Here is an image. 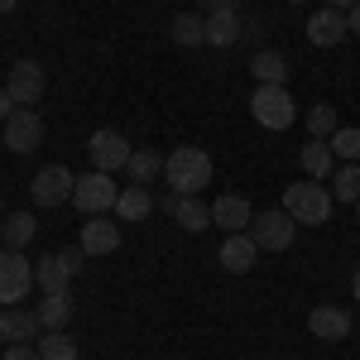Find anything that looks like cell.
Wrapping results in <instances>:
<instances>
[{"label":"cell","mask_w":360,"mask_h":360,"mask_svg":"<svg viewBox=\"0 0 360 360\" xmlns=\"http://www.w3.org/2000/svg\"><path fill=\"white\" fill-rule=\"evenodd\" d=\"M86 154H91V164L101 168V173H115V168L130 164V139L120 135V130H91V139H86Z\"/></svg>","instance_id":"cell-11"},{"label":"cell","mask_w":360,"mask_h":360,"mask_svg":"<svg viewBox=\"0 0 360 360\" xmlns=\"http://www.w3.org/2000/svg\"><path fill=\"white\" fill-rule=\"evenodd\" d=\"M250 236H255V245L259 250H288L293 245V236H298V221L288 217V212H255V221H250Z\"/></svg>","instance_id":"cell-9"},{"label":"cell","mask_w":360,"mask_h":360,"mask_svg":"<svg viewBox=\"0 0 360 360\" xmlns=\"http://www.w3.org/2000/svg\"><path fill=\"white\" fill-rule=\"evenodd\" d=\"M34 231H39V221H34L29 212H15V217L0 221V240H5V250H25L29 240H34Z\"/></svg>","instance_id":"cell-24"},{"label":"cell","mask_w":360,"mask_h":360,"mask_svg":"<svg viewBox=\"0 0 360 360\" xmlns=\"http://www.w3.org/2000/svg\"><path fill=\"white\" fill-rule=\"evenodd\" d=\"M298 164H303V173L312 178V183H327L336 173V154L327 139H312V144H303V154H298Z\"/></svg>","instance_id":"cell-20"},{"label":"cell","mask_w":360,"mask_h":360,"mask_svg":"<svg viewBox=\"0 0 360 360\" xmlns=\"http://www.w3.org/2000/svg\"><path fill=\"white\" fill-rule=\"evenodd\" d=\"M168 39H173L178 49H197V44H207V15H197V10L178 15V20L168 25Z\"/></svg>","instance_id":"cell-23"},{"label":"cell","mask_w":360,"mask_h":360,"mask_svg":"<svg viewBox=\"0 0 360 360\" xmlns=\"http://www.w3.org/2000/svg\"><path fill=\"white\" fill-rule=\"evenodd\" d=\"M0 207H5V197H0Z\"/></svg>","instance_id":"cell-41"},{"label":"cell","mask_w":360,"mask_h":360,"mask_svg":"<svg viewBox=\"0 0 360 360\" xmlns=\"http://www.w3.org/2000/svg\"><path fill=\"white\" fill-rule=\"evenodd\" d=\"M29 288H34V264L20 250H0V307H20Z\"/></svg>","instance_id":"cell-6"},{"label":"cell","mask_w":360,"mask_h":360,"mask_svg":"<svg viewBox=\"0 0 360 360\" xmlns=\"http://www.w3.org/2000/svg\"><path fill=\"white\" fill-rule=\"evenodd\" d=\"M255 255H259V245H255V236L250 231H236V236H226L221 240V269H231V274H250L255 269Z\"/></svg>","instance_id":"cell-16"},{"label":"cell","mask_w":360,"mask_h":360,"mask_svg":"<svg viewBox=\"0 0 360 360\" xmlns=\"http://www.w3.org/2000/svg\"><path fill=\"white\" fill-rule=\"evenodd\" d=\"M10 10H15V0H0V15H10Z\"/></svg>","instance_id":"cell-38"},{"label":"cell","mask_w":360,"mask_h":360,"mask_svg":"<svg viewBox=\"0 0 360 360\" xmlns=\"http://www.w3.org/2000/svg\"><path fill=\"white\" fill-rule=\"evenodd\" d=\"M5 360H44V356H39V346H25V341H15V346H5Z\"/></svg>","instance_id":"cell-31"},{"label":"cell","mask_w":360,"mask_h":360,"mask_svg":"<svg viewBox=\"0 0 360 360\" xmlns=\"http://www.w3.org/2000/svg\"><path fill=\"white\" fill-rule=\"evenodd\" d=\"M288 5H303V0H288Z\"/></svg>","instance_id":"cell-40"},{"label":"cell","mask_w":360,"mask_h":360,"mask_svg":"<svg viewBox=\"0 0 360 360\" xmlns=\"http://www.w3.org/2000/svg\"><path fill=\"white\" fill-rule=\"evenodd\" d=\"M250 72H255L259 86H283L288 82V58L274 53V49H259V53L250 58Z\"/></svg>","instance_id":"cell-21"},{"label":"cell","mask_w":360,"mask_h":360,"mask_svg":"<svg viewBox=\"0 0 360 360\" xmlns=\"http://www.w3.org/2000/svg\"><path fill=\"white\" fill-rule=\"evenodd\" d=\"M322 5H332V10H341V15H346V10H351L356 0H322Z\"/></svg>","instance_id":"cell-37"},{"label":"cell","mask_w":360,"mask_h":360,"mask_svg":"<svg viewBox=\"0 0 360 360\" xmlns=\"http://www.w3.org/2000/svg\"><path fill=\"white\" fill-rule=\"evenodd\" d=\"M202 10H207V15H217V10H240V0H202Z\"/></svg>","instance_id":"cell-32"},{"label":"cell","mask_w":360,"mask_h":360,"mask_svg":"<svg viewBox=\"0 0 360 360\" xmlns=\"http://www.w3.org/2000/svg\"><path fill=\"white\" fill-rule=\"evenodd\" d=\"M332 197L336 202H360V168L356 164H341L332 173Z\"/></svg>","instance_id":"cell-28"},{"label":"cell","mask_w":360,"mask_h":360,"mask_svg":"<svg viewBox=\"0 0 360 360\" xmlns=\"http://www.w3.org/2000/svg\"><path fill=\"white\" fill-rule=\"evenodd\" d=\"M307 332L322 336V341H346L351 336V312L346 307H312V317H307Z\"/></svg>","instance_id":"cell-17"},{"label":"cell","mask_w":360,"mask_h":360,"mask_svg":"<svg viewBox=\"0 0 360 360\" xmlns=\"http://www.w3.org/2000/svg\"><path fill=\"white\" fill-rule=\"evenodd\" d=\"M82 250L96 259V255H115L120 250V221H106V217H86L82 221Z\"/></svg>","instance_id":"cell-15"},{"label":"cell","mask_w":360,"mask_h":360,"mask_svg":"<svg viewBox=\"0 0 360 360\" xmlns=\"http://www.w3.org/2000/svg\"><path fill=\"white\" fill-rule=\"evenodd\" d=\"M15 111V96H10V91H5V86H0V125H5V115Z\"/></svg>","instance_id":"cell-34"},{"label":"cell","mask_w":360,"mask_h":360,"mask_svg":"<svg viewBox=\"0 0 360 360\" xmlns=\"http://www.w3.org/2000/svg\"><path fill=\"white\" fill-rule=\"evenodd\" d=\"M34 312H39L44 332H63V327L72 322V312H77V307H72V293H68V288H58V293H44Z\"/></svg>","instance_id":"cell-19"},{"label":"cell","mask_w":360,"mask_h":360,"mask_svg":"<svg viewBox=\"0 0 360 360\" xmlns=\"http://www.w3.org/2000/svg\"><path fill=\"white\" fill-rule=\"evenodd\" d=\"M154 212V197H149V188H139V183H130L125 193L115 197V221H144Z\"/></svg>","instance_id":"cell-22"},{"label":"cell","mask_w":360,"mask_h":360,"mask_svg":"<svg viewBox=\"0 0 360 360\" xmlns=\"http://www.w3.org/2000/svg\"><path fill=\"white\" fill-rule=\"evenodd\" d=\"M356 298H360V269H356Z\"/></svg>","instance_id":"cell-39"},{"label":"cell","mask_w":360,"mask_h":360,"mask_svg":"<svg viewBox=\"0 0 360 360\" xmlns=\"http://www.w3.org/2000/svg\"><path fill=\"white\" fill-rule=\"evenodd\" d=\"M164 212H168L178 226H183V231H207V226H212V207H207L202 197H178V193H168V197H164Z\"/></svg>","instance_id":"cell-14"},{"label":"cell","mask_w":360,"mask_h":360,"mask_svg":"<svg viewBox=\"0 0 360 360\" xmlns=\"http://www.w3.org/2000/svg\"><path fill=\"white\" fill-rule=\"evenodd\" d=\"M5 91L15 96V106H39V101H44V91H49V72H44L34 58H15Z\"/></svg>","instance_id":"cell-8"},{"label":"cell","mask_w":360,"mask_h":360,"mask_svg":"<svg viewBox=\"0 0 360 360\" xmlns=\"http://www.w3.org/2000/svg\"><path fill=\"white\" fill-rule=\"evenodd\" d=\"M164 173H168V193L197 197L207 183H212V154L197 149V144H178V149L164 159Z\"/></svg>","instance_id":"cell-1"},{"label":"cell","mask_w":360,"mask_h":360,"mask_svg":"<svg viewBox=\"0 0 360 360\" xmlns=\"http://www.w3.org/2000/svg\"><path fill=\"white\" fill-rule=\"evenodd\" d=\"M332 207H336V197L322 188V183H288L283 188V212L293 217L298 226H322L327 217H332Z\"/></svg>","instance_id":"cell-2"},{"label":"cell","mask_w":360,"mask_h":360,"mask_svg":"<svg viewBox=\"0 0 360 360\" xmlns=\"http://www.w3.org/2000/svg\"><path fill=\"white\" fill-rule=\"evenodd\" d=\"M39 356H44V360H77L82 351H77V341H72V336L44 332V336H39Z\"/></svg>","instance_id":"cell-27"},{"label":"cell","mask_w":360,"mask_h":360,"mask_svg":"<svg viewBox=\"0 0 360 360\" xmlns=\"http://www.w3.org/2000/svg\"><path fill=\"white\" fill-rule=\"evenodd\" d=\"M5 341H10V312L0 307V346H5Z\"/></svg>","instance_id":"cell-36"},{"label":"cell","mask_w":360,"mask_h":360,"mask_svg":"<svg viewBox=\"0 0 360 360\" xmlns=\"http://www.w3.org/2000/svg\"><path fill=\"white\" fill-rule=\"evenodd\" d=\"M264 34H269L264 20H250V25H245V39H255V44H264Z\"/></svg>","instance_id":"cell-33"},{"label":"cell","mask_w":360,"mask_h":360,"mask_svg":"<svg viewBox=\"0 0 360 360\" xmlns=\"http://www.w3.org/2000/svg\"><path fill=\"white\" fill-rule=\"evenodd\" d=\"M72 188H77V178H72L63 164H49V168H39V173H34L29 197H34L39 207H63V202H72Z\"/></svg>","instance_id":"cell-10"},{"label":"cell","mask_w":360,"mask_h":360,"mask_svg":"<svg viewBox=\"0 0 360 360\" xmlns=\"http://www.w3.org/2000/svg\"><path fill=\"white\" fill-rule=\"evenodd\" d=\"M250 115L264 125V130H288L298 120V106L288 96V86H255L250 91Z\"/></svg>","instance_id":"cell-3"},{"label":"cell","mask_w":360,"mask_h":360,"mask_svg":"<svg viewBox=\"0 0 360 360\" xmlns=\"http://www.w3.org/2000/svg\"><path fill=\"white\" fill-rule=\"evenodd\" d=\"M82 259L86 250H58V255H44V259H34V283L44 288V293H58V288H68L72 278L82 274Z\"/></svg>","instance_id":"cell-4"},{"label":"cell","mask_w":360,"mask_h":360,"mask_svg":"<svg viewBox=\"0 0 360 360\" xmlns=\"http://www.w3.org/2000/svg\"><path fill=\"white\" fill-rule=\"evenodd\" d=\"M10 312V341H39L44 336V322H39V312H29V307H5Z\"/></svg>","instance_id":"cell-26"},{"label":"cell","mask_w":360,"mask_h":360,"mask_svg":"<svg viewBox=\"0 0 360 360\" xmlns=\"http://www.w3.org/2000/svg\"><path fill=\"white\" fill-rule=\"evenodd\" d=\"M255 221V212H250V202L240 193H221L212 202V226H221L226 236H236V231H250Z\"/></svg>","instance_id":"cell-13"},{"label":"cell","mask_w":360,"mask_h":360,"mask_svg":"<svg viewBox=\"0 0 360 360\" xmlns=\"http://www.w3.org/2000/svg\"><path fill=\"white\" fill-rule=\"evenodd\" d=\"M346 34H351V25H346V15L332 10V5H322V10L307 20V44H317V49H336Z\"/></svg>","instance_id":"cell-12"},{"label":"cell","mask_w":360,"mask_h":360,"mask_svg":"<svg viewBox=\"0 0 360 360\" xmlns=\"http://www.w3.org/2000/svg\"><path fill=\"white\" fill-rule=\"evenodd\" d=\"M115 197L120 188L111 183V173H82L77 178V188H72V207L82 212V217H101V212H115Z\"/></svg>","instance_id":"cell-5"},{"label":"cell","mask_w":360,"mask_h":360,"mask_svg":"<svg viewBox=\"0 0 360 360\" xmlns=\"http://www.w3.org/2000/svg\"><path fill=\"white\" fill-rule=\"evenodd\" d=\"M307 130H312V139H332L336 130H341V120H336V106L317 101V106L307 111Z\"/></svg>","instance_id":"cell-29"},{"label":"cell","mask_w":360,"mask_h":360,"mask_svg":"<svg viewBox=\"0 0 360 360\" xmlns=\"http://www.w3.org/2000/svg\"><path fill=\"white\" fill-rule=\"evenodd\" d=\"M327 144H332L336 159H346V164H356V159H360V130H351V125H341Z\"/></svg>","instance_id":"cell-30"},{"label":"cell","mask_w":360,"mask_h":360,"mask_svg":"<svg viewBox=\"0 0 360 360\" xmlns=\"http://www.w3.org/2000/svg\"><path fill=\"white\" fill-rule=\"evenodd\" d=\"M240 39H245L240 10H217V15H207V44H212V49H231V44H240Z\"/></svg>","instance_id":"cell-18"},{"label":"cell","mask_w":360,"mask_h":360,"mask_svg":"<svg viewBox=\"0 0 360 360\" xmlns=\"http://www.w3.org/2000/svg\"><path fill=\"white\" fill-rule=\"evenodd\" d=\"M356 207H360V202H356Z\"/></svg>","instance_id":"cell-42"},{"label":"cell","mask_w":360,"mask_h":360,"mask_svg":"<svg viewBox=\"0 0 360 360\" xmlns=\"http://www.w3.org/2000/svg\"><path fill=\"white\" fill-rule=\"evenodd\" d=\"M346 25H351V29H356V34H360V0H356V5H351V10H346Z\"/></svg>","instance_id":"cell-35"},{"label":"cell","mask_w":360,"mask_h":360,"mask_svg":"<svg viewBox=\"0 0 360 360\" xmlns=\"http://www.w3.org/2000/svg\"><path fill=\"white\" fill-rule=\"evenodd\" d=\"M44 144V115L34 106H15L5 115V149L10 154H34Z\"/></svg>","instance_id":"cell-7"},{"label":"cell","mask_w":360,"mask_h":360,"mask_svg":"<svg viewBox=\"0 0 360 360\" xmlns=\"http://www.w3.org/2000/svg\"><path fill=\"white\" fill-rule=\"evenodd\" d=\"M125 168H130V183H139V188H144V183H154V178L164 173V154H159V149H135Z\"/></svg>","instance_id":"cell-25"}]
</instances>
